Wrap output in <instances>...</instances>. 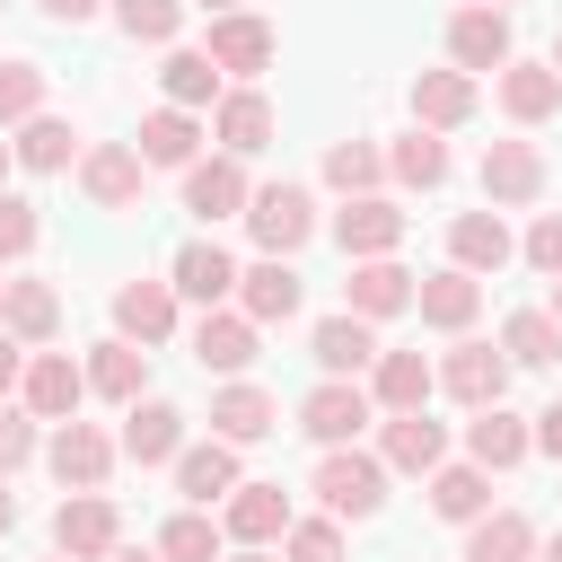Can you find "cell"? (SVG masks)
Segmentation results:
<instances>
[{
	"label": "cell",
	"mask_w": 562,
	"mask_h": 562,
	"mask_svg": "<svg viewBox=\"0 0 562 562\" xmlns=\"http://www.w3.org/2000/svg\"><path fill=\"white\" fill-rule=\"evenodd\" d=\"M316 501H325L334 518H369V509L386 501V457H369V448H334V457L316 465Z\"/></svg>",
	"instance_id": "6da1fadb"
},
{
	"label": "cell",
	"mask_w": 562,
	"mask_h": 562,
	"mask_svg": "<svg viewBox=\"0 0 562 562\" xmlns=\"http://www.w3.org/2000/svg\"><path fill=\"white\" fill-rule=\"evenodd\" d=\"M246 228H255V246H263V255H290V246H307V228H316V202H307V184H263V193H246Z\"/></svg>",
	"instance_id": "7a4b0ae2"
},
{
	"label": "cell",
	"mask_w": 562,
	"mask_h": 562,
	"mask_svg": "<svg viewBox=\"0 0 562 562\" xmlns=\"http://www.w3.org/2000/svg\"><path fill=\"white\" fill-rule=\"evenodd\" d=\"M299 430L325 439V448H351V439L369 430V386H360V378H325V386L299 404Z\"/></svg>",
	"instance_id": "3957f363"
},
{
	"label": "cell",
	"mask_w": 562,
	"mask_h": 562,
	"mask_svg": "<svg viewBox=\"0 0 562 562\" xmlns=\"http://www.w3.org/2000/svg\"><path fill=\"white\" fill-rule=\"evenodd\" d=\"M114 536H123V518H114V501H105V492H70V501L53 509V553H70V562L114 553Z\"/></svg>",
	"instance_id": "277c9868"
},
{
	"label": "cell",
	"mask_w": 562,
	"mask_h": 562,
	"mask_svg": "<svg viewBox=\"0 0 562 562\" xmlns=\"http://www.w3.org/2000/svg\"><path fill=\"white\" fill-rule=\"evenodd\" d=\"M18 386H26V413H35V422H70L79 395H88V369H79L70 351H35V360L18 369Z\"/></svg>",
	"instance_id": "5b68a950"
},
{
	"label": "cell",
	"mask_w": 562,
	"mask_h": 562,
	"mask_svg": "<svg viewBox=\"0 0 562 562\" xmlns=\"http://www.w3.org/2000/svg\"><path fill=\"white\" fill-rule=\"evenodd\" d=\"M448 61H457V70H501V61H509V9H492V0L457 9V18H448Z\"/></svg>",
	"instance_id": "8992f818"
},
{
	"label": "cell",
	"mask_w": 562,
	"mask_h": 562,
	"mask_svg": "<svg viewBox=\"0 0 562 562\" xmlns=\"http://www.w3.org/2000/svg\"><path fill=\"white\" fill-rule=\"evenodd\" d=\"M44 457H53V474H61V492H97V483L114 474V439H105L97 422H61Z\"/></svg>",
	"instance_id": "52a82bcc"
},
{
	"label": "cell",
	"mask_w": 562,
	"mask_h": 562,
	"mask_svg": "<svg viewBox=\"0 0 562 562\" xmlns=\"http://www.w3.org/2000/svg\"><path fill=\"white\" fill-rule=\"evenodd\" d=\"M342 299H351V316H395V307H413V272L395 263V255H351V281H342Z\"/></svg>",
	"instance_id": "ba28073f"
},
{
	"label": "cell",
	"mask_w": 562,
	"mask_h": 562,
	"mask_svg": "<svg viewBox=\"0 0 562 562\" xmlns=\"http://www.w3.org/2000/svg\"><path fill=\"white\" fill-rule=\"evenodd\" d=\"M439 386L457 395V404H501V386H509V351H492V342H457L448 360H439Z\"/></svg>",
	"instance_id": "9c48e42d"
},
{
	"label": "cell",
	"mask_w": 562,
	"mask_h": 562,
	"mask_svg": "<svg viewBox=\"0 0 562 562\" xmlns=\"http://www.w3.org/2000/svg\"><path fill=\"white\" fill-rule=\"evenodd\" d=\"M79 184H88V202H97V211H132V202H140V149L97 140V149L79 158Z\"/></svg>",
	"instance_id": "30bf717a"
},
{
	"label": "cell",
	"mask_w": 562,
	"mask_h": 562,
	"mask_svg": "<svg viewBox=\"0 0 562 562\" xmlns=\"http://www.w3.org/2000/svg\"><path fill=\"white\" fill-rule=\"evenodd\" d=\"M334 237H342V255H395L404 211H395L386 193H351V202L334 211Z\"/></svg>",
	"instance_id": "8fae6325"
},
{
	"label": "cell",
	"mask_w": 562,
	"mask_h": 562,
	"mask_svg": "<svg viewBox=\"0 0 562 562\" xmlns=\"http://www.w3.org/2000/svg\"><path fill=\"white\" fill-rule=\"evenodd\" d=\"M220 70H237V79H255L263 61H272V26L255 18V9H228V18H211V44H202Z\"/></svg>",
	"instance_id": "7c38bea8"
},
{
	"label": "cell",
	"mask_w": 562,
	"mask_h": 562,
	"mask_svg": "<svg viewBox=\"0 0 562 562\" xmlns=\"http://www.w3.org/2000/svg\"><path fill=\"white\" fill-rule=\"evenodd\" d=\"M237 316H255V325L299 316V272H290V255H263L255 272H237Z\"/></svg>",
	"instance_id": "4fadbf2b"
},
{
	"label": "cell",
	"mask_w": 562,
	"mask_h": 562,
	"mask_svg": "<svg viewBox=\"0 0 562 562\" xmlns=\"http://www.w3.org/2000/svg\"><path fill=\"white\" fill-rule=\"evenodd\" d=\"M413 307H422V325H439V334H465V325H474V307H483V281L448 263V272L413 281Z\"/></svg>",
	"instance_id": "5bb4252c"
},
{
	"label": "cell",
	"mask_w": 562,
	"mask_h": 562,
	"mask_svg": "<svg viewBox=\"0 0 562 562\" xmlns=\"http://www.w3.org/2000/svg\"><path fill=\"white\" fill-rule=\"evenodd\" d=\"M114 325H123V342H167L176 334V281H123Z\"/></svg>",
	"instance_id": "9a60e30c"
},
{
	"label": "cell",
	"mask_w": 562,
	"mask_h": 562,
	"mask_svg": "<svg viewBox=\"0 0 562 562\" xmlns=\"http://www.w3.org/2000/svg\"><path fill=\"white\" fill-rule=\"evenodd\" d=\"M483 193H492V202H536V193H544L536 140H492V149H483Z\"/></svg>",
	"instance_id": "2e32d148"
},
{
	"label": "cell",
	"mask_w": 562,
	"mask_h": 562,
	"mask_svg": "<svg viewBox=\"0 0 562 562\" xmlns=\"http://www.w3.org/2000/svg\"><path fill=\"white\" fill-rule=\"evenodd\" d=\"M184 211H193V220L246 211V167H237V158H193V167H184Z\"/></svg>",
	"instance_id": "e0dca14e"
},
{
	"label": "cell",
	"mask_w": 562,
	"mask_h": 562,
	"mask_svg": "<svg viewBox=\"0 0 562 562\" xmlns=\"http://www.w3.org/2000/svg\"><path fill=\"white\" fill-rule=\"evenodd\" d=\"M307 351H316V369H325V378H360V369L378 360V334H369V316H351V307H342V316H325V325H316V342H307Z\"/></svg>",
	"instance_id": "ac0fdd59"
},
{
	"label": "cell",
	"mask_w": 562,
	"mask_h": 562,
	"mask_svg": "<svg viewBox=\"0 0 562 562\" xmlns=\"http://www.w3.org/2000/svg\"><path fill=\"white\" fill-rule=\"evenodd\" d=\"M176 492H184V501H202V509H211V501H228V492H237V448H228V439L176 448Z\"/></svg>",
	"instance_id": "d6986e66"
},
{
	"label": "cell",
	"mask_w": 562,
	"mask_h": 562,
	"mask_svg": "<svg viewBox=\"0 0 562 562\" xmlns=\"http://www.w3.org/2000/svg\"><path fill=\"white\" fill-rule=\"evenodd\" d=\"M413 114H422V132H457L474 114V70H422L413 79Z\"/></svg>",
	"instance_id": "ffe728a7"
},
{
	"label": "cell",
	"mask_w": 562,
	"mask_h": 562,
	"mask_svg": "<svg viewBox=\"0 0 562 562\" xmlns=\"http://www.w3.org/2000/svg\"><path fill=\"white\" fill-rule=\"evenodd\" d=\"M211 132H220V149H228V158H255V149L272 140V97L228 88V97H220V114H211Z\"/></svg>",
	"instance_id": "44dd1931"
},
{
	"label": "cell",
	"mask_w": 562,
	"mask_h": 562,
	"mask_svg": "<svg viewBox=\"0 0 562 562\" xmlns=\"http://www.w3.org/2000/svg\"><path fill=\"white\" fill-rule=\"evenodd\" d=\"M448 255H457V272H501L518 246H509L501 211H465V220H448Z\"/></svg>",
	"instance_id": "7402d4cb"
},
{
	"label": "cell",
	"mask_w": 562,
	"mask_h": 562,
	"mask_svg": "<svg viewBox=\"0 0 562 562\" xmlns=\"http://www.w3.org/2000/svg\"><path fill=\"white\" fill-rule=\"evenodd\" d=\"M369 369H378L369 404H386V413H413V404H430V386H439V369H430L422 351H378Z\"/></svg>",
	"instance_id": "603a6c76"
},
{
	"label": "cell",
	"mask_w": 562,
	"mask_h": 562,
	"mask_svg": "<svg viewBox=\"0 0 562 562\" xmlns=\"http://www.w3.org/2000/svg\"><path fill=\"white\" fill-rule=\"evenodd\" d=\"M176 448H184V413H176V404H140V395H132V422H123V457H132V465H167Z\"/></svg>",
	"instance_id": "cb8c5ba5"
},
{
	"label": "cell",
	"mask_w": 562,
	"mask_h": 562,
	"mask_svg": "<svg viewBox=\"0 0 562 562\" xmlns=\"http://www.w3.org/2000/svg\"><path fill=\"white\" fill-rule=\"evenodd\" d=\"M501 105H509L518 123H544V114L562 105V70H553V61H501Z\"/></svg>",
	"instance_id": "d4e9b609"
},
{
	"label": "cell",
	"mask_w": 562,
	"mask_h": 562,
	"mask_svg": "<svg viewBox=\"0 0 562 562\" xmlns=\"http://www.w3.org/2000/svg\"><path fill=\"white\" fill-rule=\"evenodd\" d=\"M176 290H184V299H202V307H220V299L237 290V263H228V246H211V237L176 246Z\"/></svg>",
	"instance_id": "484cf974"
},
{
	"label": "cell",
	"mask_w": 562,
	"mask_h": 562,
	"mask_svg": "<svg viewBox=\"0 0 562 562\" xmlns=\"http://www.w3.org/2000/svg\"><path fill=\"white\" fill-rule=\"evenodd\" d=\"M0 325H9L18 342H53V325H61L53 281H0Z\"/></svg>",
	"instance_id": "4316f807"
},
{
	"label": "cell",
	"mask_w": 562,
	"mask_h": 562,
	"mask_svg": "<svg viewBox=\"0 0 562 562\" xmlns=\"http://www.w3.org/2000/svg\"><path fill=\"white\" fill-rule=\"evenodd\" d=\"M193 360H202V369H246V360H255V316L202 307V325H193Z\"/></svg>",
	"instance_id": "83f0119b"
},
{
	"label": "cell",
	"mask_w": 562,
	"mask_h": 562,
	"mask_svg": "<svg viewBox=\"0 0 562 562\" xmlns=\"http://www.w3.org/2000/svg\"><path fill=\"white\" fill-rule=\"evenodd\" d=\"M272 422H281V404H272L263 386H220V395H211V430H220L228 448H246V439H263Z\"/></svg>",
	"instance_id": "f1b7e54d"
},
{
	"label": "cell",
	"mask_w": 562,
	"mask_h": 562,
	"mask_svg": "<svg viewBox=\"0 0 562 562\" xmlns=\"http://www.w3.org/2000/svg\"><path fill=\"white\" fill-rule=\"evenodd\" d=\"M439 448H448V439H439V422H430L422 404H413V413H386V439H378V457H386V465L430 474V465H439Z\"/></svg>",
	"instance_id": "f546056e"
},
{
	"label": "cell",
	"mask_w": 562,
	"mask_h": 562,
	"mask_svg": "<svg viewBox=\"0 0 562 562\" xmlns=\"http://www.w3.org/2000/svg\"><path fill=\"white\" fill-rule=\"evenodd\" d=\"M527 448H536V439H527V422H518V413H501V404H483V413H474V430H465V457H474L483 474L518 465Z\"/></svg>",
	"instance_id": "4dcf8cb0"
},
{
	"label": "cell",
	"mask_w": 562,
	"mask_h": 562,
	"mask_svg": "<svg viewBox=\"0 0 562 562\" xmlns=\"http://www.w3.org/2000/svg\"><path fill=\"white\" fill-rule=\"evenodd\" d=\"M281 527H290L281 483H237V492H228V536H237V544H272Z\"/></svg>",
	"instance_id": "1f68e13d"
},
{
	"label": "cell",
	"mask_w": 562,
	"mask_h": 562,
	"mask_svg": "<svg viewBox=\"0 0 562 562\" xmlns=\"http://www.w3.org/2000/svg\"><path fill=\"white\" fill-rule=\"evenodd\" d=\"M474 536H465V562H527L536 553V527L518 518V509H483V518H465Z\"/></svg>",
	"instance_id": "d6a6232c"
},
{
	"label": "cell",
	"mask_w": 562,
	"mask_h": 562,
	"mask_svg": "<svg viewBox=\"0 0 562 562\" xmlns=\"http://www.w3.org/2000/svg\"><path fill=\"white\" fill-rule=\"evenodd\" d=\"M193 140H202V123L184 105H158L140 123V167H193Z\"/></svg>",
	"instance_id": "836d02e7"
},
{
	"label": "cell",
	"mask_w": 562,
	"mask_h": 562,
	"mask_svg": "<svg viewBox=\"0 0 562 562\" xmlns=\"http://www.w3.org/2000/svg\"><path fill=\"white\" fill-rule=\"evenodd\" d=\"M501 351H509L518 369H544V360H562V325H553L544 307H518V316L501 325Z\"/></svg>",
	"instance_id": "e575fe53"
},
{
	"label": "cell",
	"mask_w": 562,
	"mask_h": 562,
	"mask_svg": "<svg viewBox=\"0 0 562 562\" xmlns=\"http://www.w3.org/2000/svg\"><path fill=\"white\" fill-rule=\"evenodd\" d=\"M140 378H149V351H140V342H97V360H88V386H97V395L132 404Z\"/></svg>",
	"instance_id": "d590c367"
},
{
	"label": "cell",
	"mask_w": 562,
	"mask_h": 562,
	"mask_svg": "<svg viewBox=\"0 0 562 562\" xmlns=\"http://www.w3.org/2000/svg\"><path fill=\"white\" fill-rule=\"evenodd\" d=\"M9 149H18V158H26L35 176H53V167H70V149H79V132H70V123H53V114H26Z\"/></svg>",
	"instance_id": "8d00e7d4"
},
{
	"label": "cell",
	"mask_w": 562,
	"mask_h": 562,
	"mask_svg": "<svg viewBox=\"0 0 562 562\" xmlns=\"http://www.w3.org/2000/svg\"><path fill=\"white\" fill-rule=\"evenodd\" d=\"M483 501H492L483 465H430V509L439 518H483Z\"/></svg>",
	"instance_id": "74e56055"
},
{
	"label": "cell",
	"mask_w": 562,
	"mask_h": 562,
	"mask_svg": "<svg viewBox=\"0 0 562 562\" xmlns=\"http://www.w3.org/2000/svg\"><path fill=\"white\" fill-rule=\"evenodd\" d=\"M158 79H167V105H184V114L220 97V61H211V53H167Z\"/></svg>",
	"instance_id": "f35d334b"
},
{
	"label": "cell",
	"mask_w": 562,
	"mask_h": 562,
	"mask_svg": "<svg viewBox=\"0 0 562 562\" xmlns=\"http://www.w3.org/2000/svg\"><path fill=\"white\" fill-rule=\"evenodd\" d=\"M158 562H220V527H211L202 509H176V518L158 527Z\"/></svg>",
	"instance_id": "ab89813d"
},
{
	"label": "cell",
	"mask_w": 562,
	"mask_h": 562,
	"mask_svg": "<svg viewBox=\"0 0 562 562\" xmlns=\"http://www.w3.org/2000/svg\"><path fill=\"white\" fill-rule=\"evenodd\" d=\"M386 167H395L404 184H422V193H430V184L448 176V140H439V132H404V140L386 149Z\"/></svg>",
	"instance_id": "60d3db41"
},
{
	"label": "cell",
	"mask_w": 562,
	"mask_h": 562,
	"mask_svg": "<svg viewBox=\"0 0 562 562\" xmlns=\"http://www.w3.org/2000/svg\"><path fill=\"white\" fill-rule=\"evenodd\" d=\"M114 18H123L132 44H167L184 26V0H114Z\"/></svg>",
	"instance_id": "b9f144b4"
},
{
	"label": "cell",
	"mask_w": 562,
	"mask_h": 562,
	"mask_svg": "<svg viewBox=\"0 0 562 562\" xmlns=\"http://www.w3.org/2000/svg\"><path fill=\"white\" fill-rule=\"evenodd\" d=\"M378 167H386V158H378L369 140H334V149H325V184H342V193H369Z\"/></svg>",
	"instance_id": "7bdbcfd3"
},
{
	"label": "cell",
	"mask_w": 562,
	"mask_h": 562,
	"mask_svg": "<svg viewBox=\"0 0 562 562\" xmlns=\"http://www.w3.org/2000/svg\"><path fill=\"white\" fill-rule=\"evenodd\" d=\"M281 553L290 562H342V527L334 518H290L281 527Z\"/></svg>",
	"instance_id": "ee69618b"
},
{
	"label": "cell",
	"mask_w": 562,
	"mask_h": 562,
	"mask_svg": "<svg viewBox=\"0 0 562 562\" xmlns=\"http://www.w3.org/2000/svg\"><path fill=\"white\" fill-rule=\"evenodd\" d=\"M44 105V70L35 61H0V123H26Z\"/></svg>",
	"instance_id": "f6af8a7d"
},
{
	"label": "cell",
	"mask_w": 562,
	"mask_h": 562,
	"mask_svg": "<svg viewBox=\"0 0 562 562\" xmlns=\"http://www.w3.org/2000/svg\"><path fill=\"white\" fill-rule=\"evenodd\" d=\"M35 457V413L26 404H0V474H18Z\"/></svg>",
	"instance_id": "bcb514c9"
},
{
	"label": "cell",
	"mask_w": 562,
	"mask_h": 562,
	"mask_svg": "<svg viewBox=\"0 0 562 562\" xmlns=\"http://www.w3.org/2000/svg\"><path fill=\"white\" fill-rule=\"evenodd\" d=\"M35 228H44V220H35V202L0 193V255H26V246H35Z\"/></svg>",
	"instance_id": "7dc6e473"
},
{
	"label": "cell",
	"mask_w": 562,
	"mask_h": 562,
	"mask_svg": "<svg viewBox=\"0 0 562 562\" xmlns=\"http://www.w3.org/2000/svg\"><path fill=\"white\" fill-rule=\"evenodd\" d=\"M527 263H536V272H562V211H544V220L527 228Z\"/></svg>",
	"instance_id": "c3c4849f"
},
{
	"label": "cell",
	"mask_w": 562,
	"mask_h": 562,
	"mask_svg": "<svg viewBox=\"0 0 562 562\" xmlns=\"http://www.w3.org/2000/svg\"><path fill=\"white\" fill-rule=\"evenodd\" d=\"M527 439H536V448H544V457H562V404H544V413H536V430H527Z\"/></svg>",
	"instance_id": "681fc988"
},
{
	"label": "cell",
	"mask_w": 562,
	"mask_h": 562,
	"mask_svg": "<svg viewBox=\"0 0 562 562\" xmlns=\"http://www.w3.org/2000/svg\"><path fill=\"white\" fill-rule=\"evenodd\" d=\"M18 369H26V351H18V334H9V325H0V395H9V386H18Z\"/></svg>",
	"instance_id": "f907efd6"
},
{
	"label": "cell",
	"mask_w": 562,
	"mask_h": 562,
	"mask_svg": "<svg viewBox=\"0 0 562 562\" xmlns=\"http://www.w3.org/2000/svg\"><path fill=\"white\" fill-rule=\"evenodd\" d=\"M105 0H44V18H61V26H79V18H97Z\"/></svg>",
	"instance_id": "816d5d0a"
},
{
	"label": "cell",
	"mask_w": 562,
	"mask_h": 562,
	"mask_svg": "<svg viewBox=\"0 0 562 562\" xmlns=\"http://www.w3.org/2000/svg\"><path fill=\"white\" fill-rule=\"evenodd\" d=\"M193 9H211V18H228V9H246V0H193Z\"/></svg>",
	"instance_id": "f5cc1de1"
},
{
	"label": "cell",
	"mask_w": 562,
	"mask_h": 562,
	"mask_svg": "<svg viewBox=\"0 0 562 562\" xmlns=\"http://www.w3.org/2000/svg\"><path fill=\"white\" fill-rule=\"evenodd\" d=\"M9 527H18V501H9V492H0V536H9Z\"/></svg>",
	"instance_id": "db71d44e"
},
{
	"label": "cell",
	"mask_w": 562,
	"mask_h": 562,
	"mask_svg": "<svg viewBox=\"0 0 562 562\" xmlns=\"http://www.w3.org/2000/svg\"><path fill=\"white\" fill-rule=\"evenodd\" d=\"M228 562H281V553H263V544H246V553H228Z\"/></svg>",
	"instance_id": "11a10c76"
},
{
	"label": "cell",
	"mask_w": 562,
	"mask_h": 562,
	"mask_svg": "<svg viewBox=\"0 0 562 562\" xmlns=\"http://www.w3.org/2000/svg\"><path fill=\"white\" fill-rule=\"evenodd\" d=\"M553 325H562V272H553Z\"/></svg>",
	"instance_id": "9f6ffc18"
},
{
	"label": "cell",
	"mask_w": 562,
	"mask_h": 562,
	"mask_svg": "<svg viewBox=\"0 0 562 562\" xmlns=\"http://www.w3.org/2000/svg\"><path fill=\"white\" fill-rule=\"evenodd\" d=\"M544 562H562V536H553V544H544Z\"/></svg>",
	"instance_id": "6f0895ef"
},
{
	"label": "cell",
	"mask_w": 562,
	"mask_h": 562,
	"mask_svg": "<svg viewBox=\"0 0 562 562\" xmlns=\"http://www.w3.org/2000/svg\"><path fill=\"white\" fill-rule=\"evenodd\" d=\"M114 562H158V553H114Z\"/></svg>",
	"instance_id": "680465c9"
},
{
	"label": "cell",
	"mask_w": 562,
	"mask_h": 562,
	"mask_svg": "<svg viewBox=\"0 0 562 562\" xmlns=\"http://www.w3.org/2000/svg\"><path fill=\"white\" fill-rule=\"evenodd\" d=\"M9 158H18V149H9V140H0V176H9Z\"/></svg>",
	"instance_id": "91938a15"
},
{
	"label": "cell",
	"mask_w": 562,
	"mask_h": 562,
	"mask_svg": "<svg viewBox=\"0 0 562 562\" xmlns=\"http://www.w3.org/2000/svg\"><path fill=\"white\" fill-rule=\"evenodd\" d=\"M553 70H562V44H553Z\"/></svg>",
	"instance_id": "94428289"
},
{
	"label": "cell",
	"mask_w": 562,
	"mask_h": 562,
	"mask_svg": "<svg viewBox=\"0 0 562 562\" xmlns=\"http://www.w3.org/2000/svg\"><path fill=\"white\" fill-rule=\"evenodd\" d=\"M53 562H70V553H53Z\"/></svg>",
	"instance_id": "6125c7cd"
},
{
	"label": "cell",
	"mask_w": 562,
	"mask_h": 562,
	"mask_svg": "<svg viewBox=\"0 0 562 562\" xmlns=\"http://www.w3.org/2000/svg\"><path fill=\"white\" fill-rule=\"evenodd\" d=\"M492 9H509V0H492Z\"/></svg>",
	"instance_id": "be15d7a7"
}]
</instances>
